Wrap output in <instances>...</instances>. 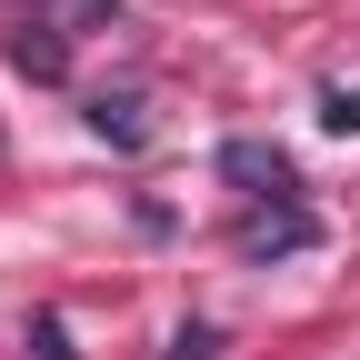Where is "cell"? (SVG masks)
Instances as JSON below:
<instances>
[{"instance_id":"1","label":"cell","mask_w":360,"mask_h":360,"mask_svg":"<svg viewBox=\"0 0 360 360\" xmlns=\"http://www.w3.org/2000/svg\"><path fill=\"white\" fill-rule=\"evenodd\" d=\"M220 180H240L250 200H300V170L281 141H220Z\"/></svg>"},{"instance_id":"2","label":"cell","mask_w":360,"mask_h":360,"mask_svg":"<svg viewBox=\"0 0 360 360\" xmlns=\"http://www.w3.org/2000/svg\"><path fill=\"white\" fill-rule=\"evenodd\" d=\"M310 240H321V220H310L300 200H270V210L240 220V260H290V250H310Z\"/></svg>"},{"instance_id":"3","label":"cell","mask_w":360,"mask_h":360,"mask_svg":"<svg viewBox=\"0 0 360 360\" xmlns=\"http://www.w3.org/2000/svg\"><path fill=\"white\" fill-rule=\"evenodd\" d=\"M11 70H30V80H60V70H70V40H60L51 20H20V30H11Z\"/></svg>"},{"instance_id":"4","label":"cell","mask_w":360,"mask_h":360,"mask_svg":"<svg viewBox=\"0 0 360 360\" xmlns=\"http://www.w3.org/2000/svg\"><path fill=\"white\" fill-rule=\"evenodd\" d=\"M90 130H101L110 150H141V141H150V120H141V101H130V90H101V101H90Z\"/></svg>"},{"instance_id":"5","label":"cell","mask_w":360,"mask_h":360,"mask_svg":"<svg viewBox=\"0 0 360 360\" xmlns=\"http://www.w3.org/2000/svg\"><path fill=\"white\" fill-rule=\"evenodd\" d=\"M170 360H220V330H210V321H180V330H170Z\"/></svg>"},{"instance_id":"6","label":"cell","mask_w":360,"mask_h":360,"mask_svg":"<svg viewBox=\"0 0 360 360\" xmlns=\"http://www.w3.org/2000/svg\"><path fill=\"white\" fill-rule=\"evenodd\" d=\"M321 120L350 141V130H360V90H340V80H330V90H321Z\"/></svg>"},{"instance_id":"7","label":"cell","mask_w":360,"mask_h":360,"mask_svg":"<svg viewBox=\"0 0 360 360\" xmlns=\"http://www.w3.org/2000/svg\"><path fill=\"white\" fill-rule=\"evenodd\" d=\"M70 11H80V20H90V11H110V0H70Z\"/></svg>"}]
</instances>
